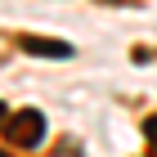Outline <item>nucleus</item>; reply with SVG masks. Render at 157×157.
<instances>
[{
	"mask_svg": "<svg viewBox=\"0 0 157 157\" xmlns=\"http://www.w3.org/2000/svg\"><path fill=\"white\" fill-rule=\"evenodd\" d=\"M144 139L157 148V112H153V117H144Z\"/></svg>",
	"mask_w": 157,
	"mask_h": 157,
	"instance_id": "obj_3",
	"label": "nucleus"
},
{
	"mask_svg": "<svg viewBox=\"0 0 157 157\" xmlns=\"http://www.w3.org/2000/svg\"><path fill=\"white\" fill-rule=\"evenodd\" d=\"M18 49H27L32 59H72L76 54L67 40H54V36H18Z\"/></svg>",
	"mask_w": 157,
	"mask_h": 157,
	"instance_id": "obj_2",
	"label": "nucleus"
},
{
	"mask_svg": "<svg viewBox=\"0 0 157 157\" xmlns=\"http://www.w3.org/2000/svg\"><path fill=\"white\" fill-rule=\"evenodd\" d=\"M0 130H5V139H9L13 148H36L40 139H45V117H40L36 108H23V112H9V121H5Z\"/></svg>",
	"mask_w": 157,
	"mask_h": 157,
	"instance_id": "obj_1",
	"label": "nucleus"
},
{
	"mask_svg": "<svg viewBox=\"0 0 157 157\" xmlns=\"http://www.w3.org/2000/svg\"><path fill=\"white\" fill-rule=\"evenodd\" d=\"M0 157H18V153H0Z\"/></svg>",
	"mask_w": 157,
	"mask_h": 157,
	"instance_id": "obj_5",
	"label": "nucleus"
},
{
	"mask_svg": "<svg viewBox=\"0 0 157 157\" xmlns=\"http://www.w3.org/2000/svg\"><path fill=\"white\" fill-rule=\"evenodd\" d=\"M5 121H9V108H5V103H0V126H5Z\"/></svg>",
	"mask_w": 157,
	"mask_h": 157,
	"instance_id": "obj_4",
	"label": "nucleus"
}]
</instances>
